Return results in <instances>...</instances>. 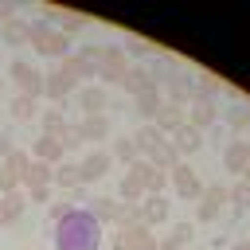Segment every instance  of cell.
<instances>
[{
    "instance_id": "cell-1",
    "label": "cell",
    "mask_w": 250,
    "mask_h": 250,
    "mask_svg": "<svg viewBox=\"0 0 250 250\" xmlns=\"http://www.w3.org/2000/svg\"><path fill=\"white\" fill-rule=\"evenodd\" d=\"M98 242H102V227L90 211L70 207V215L55 223V250H98Z\"/></svg>"
},
{
    "instance_id": "cell-2",
    "label": "cell",
    "mask_w": 250,
    "mask_h": 250,
    "mask_svg": "<svg viewBox=\"0 0 250 250\" xmlns=\"http://www.w3.org/2000/svg\"><path fill=\"white\" fill-rule=\"evenodd\" d=\"M133 145H137L141 160H148V164H152V168H160V172H172V168L180 164V156H176L172 141H168L164 133H156L152 125H141V129H137V137H133Z\"/></svg>"
},
{
    "instance_id": "cell-3",
    "label": "cell",
    "mask_w": 250,
    "mask_h": 250,
    "mask_svg": "<svg viewBox=\"0 0 250 250\" xmlns=\"http://www.w3.org/2000/svg\"><path fill=\"white\" fill-rule=\"evenodd\" d=\"M31 51H35L39 59H66V51H70V35H62L59 27L35 23V27H31Z\"/></svg>"
},
{
    "instance_id": "cell-4",
    "label": "cell",
    "mask_w": 250,
    "mask_h": 250,
    "mask_svg": "<svg viewBox=\"0 0 250 250\" xmlns=\"http://www.w3.org/2000/svg\"><path fill=\"white\" fill-rule=\"evenodd\" d=\"M78 90V78H74V70L66 66V62H59L55 70H47L43 74V98H51L55 105H66V98Z\"/></svg>"
},
{
    "instance_id": "cell-5",
    "label": "cell",
    "mask_w": 250,
    "mask_h": 250,
    "mask_svg": "<svg viewBox=\"0 0 250 250\" xmlns=\"http://www.w3.org/2000/svg\"><path fill=\"white\" fill-rule=\"evenodd\" d=\"M168 184L176 188V195L180 199H191V203H199V195H203V180H199V172L191 168V164H176L172 172H168Z\"/></svg>"
},
{
    "instance_id": "cell-6",
    "label": "cell",
    "mask_w": 250,
    "mask_h": 250,
    "mask_svg": "<svg viewBox=\"0 0 250 250\" xmlns=\"http://www.w3.org/2000/svg\"><path fill=\"white\" fill-rule=\"evenodd\" d=\"M113 250H156V234H152L145 223L117 227V234H113Z\"/></svg>"
},
{
    "instance_id": "cell-7",
    "label": "cell",
    "mask_w": 250,
    "mask_h": 250,
    "mask_svg": "<svg viewBox=\"0 0 250 250\" xmlns=\"http://www.w3.org/2000/svg\"><path fill=\"white\" fill-rule=\"evenodd\" d=\"M156 78H160V70H156V66L133 62V66H129V74L121 78V90H125V94H133V98H141V94H148V90H160V86H156Z\"/></svg>"
},
{
    "instance_id": "cell-8",
    "label": "cell",
    "mask_w": 250,
    "mask_h": 250,
    "mask_svg": "<svg viewBox=\"0 0 250 250\" xmlns=\"http://www.w3.org/2000/svg\"><path fill=\"white\" fill-rule=\"evenodd\" d=\"M223 207H227V184H203V195L195 203V219L199 223H215Z\"/></svg>"
},
{
    "instance_id": "cell-9",
    "label": "cell",
    "mask_w": 250,
    "mask_h": 250,
    "mask_svg": "<svg viewBox=\"0 0 250 250\" xmlns=\"http://www.w3.org/2000/svg\"><path fill=\"white\" fill-rule=\"evenodd\" d=\"M12 78H16V86H20L23 98H43V70H39L35 62L16 59V62H12Z\"/></svg>"
},
{
    "instance_id": "cell-10",
    "label": "cell",
    "mask_w": 250,
    "mask_h": 250,
    "mask_svg": "<svg viewBox=\"0 0 250 250\" xmlns=\"http://www.w3.org/2000/svg\"><path fill=\"white\" fill-rule=\"evenodd\" d=\"M129 55L121 51V47H102V66H98V78L102 82H121L125 74H129Z\"/></svg>"
},
{
    "instance_id": "cell-11",
    "label": "cell",
    "mask_w": 250,
    "mask_h": 250,
    "mask_svg": "<svg viewBox=\"0 0 250 250\" xmlns=\"http://www.w3.org/2000/svg\"><path fill=\"white\" fill-rule=\"evenodd\" d=\"M184 117H188V125H191V129H199V133H203V129H211V125L219 121V98H199V94H195Z\"/></svg>"
},
{
    "instance_id": "cell-12",
    "label": "cell",
    "mask_w": 250,
    "mask_h": 250,
    "mask_svg": "<svg viewBox=\"0 0 250 250\" xmlns=\"http://www.w3.org/2000/svg\"><path fill=\"white\" fill-rule=\"evenodd\" d=\"M109 164H113L109 148H90V152L78 160V176H82V188H86V184H94V180H102V176L109 172Z\"/></svg>"
},
{
    "instance_id": "cell-13",
    "label": "cell",
    "mask_w": 250,
    "mask_h": 250,
    "mask_svg": "<svg viewBox=\"0 0 250 250\" xmlns=\"http://www.w3.org/2000/svg\"><path fill=\"white\" fill-rule=\"evenodd\" d=\"M164 90H168V105H180V109H184V102L191 105V98H195V78L176 66V70L168 74V86H164Z\"/></svg>"
},
{
    "instance_id": "cell-14",
    "label": "cell",
    "mask_w": 250,
    "mask_h": 250,
    "mask_svg": "<svg viewBox=\"0 0 250 250\" xmlns=\"http://www.w3.org/2000/svg\"><path fill=\"white\" fill-rule=\"evenodd\" d=\"M137 215H141V223L152 230V227H160V223L172 219V203H168L164 195H145V199L137 203Z\"/></svg>"
},
{
    "instance_id": "cell-15",
    "label": "cell",
    "mask_w": 250,
    "mask_h": 250,
    "mask_svg": "<svg viewBox=\"0 0 250 250\" xmlns=\"http://www.w3.org/2000/svg\"><path fill=\"white\" fill-rule=\"evenodd\" d=\"M78 141L90 145V148H102V141H109V117L98 113V117H82L78 125Z\"/></svg>"
},
{
    "instance_id": "cell-16",
    "label": "cell",
    "mask_w": 250,
    "mask_h": 250,
    "mask_svg": "<svg viewBox=\"0 0 250 250\" xmlns=\"http://www.w3.org/2000/svg\"><path fill=\"white\" fill-rule=\"evenodd\" d=\"M133 172H137V180H141V188H145V195H164V188H168V172H160V168H152L148 160H137V164H129Z\"/></svg>"
},
{
    "instance_id": "cell-17",
    "label": "cell",
    "mask_w": 250,
    "mask_h": 250,
    "mask_svg": "<svg viewBox=\"0 0 250 250\" xmlns=\"http://www.w3.org/2000/svg\"><path fill=\"white\" fill-rule=\"evenodd\" d=\"M168 141H172L176 156H195V152L203 148V133H199V129H191L188 121H184V125H180V129H176V133H172Z\"/></svg>"
},
{
    "instance_id": "cell-18",
    "label": "cell",
    "mask_w": 250,
    "mask_h": 250,
    "mask_svg": "<svg viewBox=\"0 0 250 250\" xmlns=\"http://www.w3.org/2000/svg\"><path fill=\"white\" fill-rule=\"evenodd\" d=\"M246 164H250V141H246V137H234V141L223 148V168L234 172V176H242Z\"/></svg>"
},
{
    "instance_id": "cell-19",
    "label": "cell",
    "mask_w": 250,
    "mask_h": 250,
    "mask_svg": "<svg viewBox=\"0 0 250 250\" xmlns=\"http://www.w3.org/2000/svg\"><path fill=\"white\" fill-rule=\"evenodd\" d=\"M105 105H109V94H105L102 86H82V90H78V109H82V117H98V113H105Z\"/></svg>"
},
{
    "instance_id": "cell-20",
    "label": "cell",
    "mask_w": 250,
    "mask_h": 250,
    "mask_svg": "<svg viewBox=\"0 0 250 250\" xmlns=\"http://www.w3.org/2000/svg\"><path fill=\"white\" fill-rule=\"evenodd\" d=\"M0 43H8V47H23V43H31V23L20 20V16L4 20V23H0Z\"/></svg>"
},
{
    "instance_id": "cell-21",
    "label": "cell",
    "mask_w": 250,
    "mask_h": 250,
    "mask_svg": "<svg viewBox=\"0 0 250 250\" xmlns=\"http://www.w3.org/2000/svg\"><path fill=\"white\" fill-rule=\"evenodd\" d=\"M184 121H188V117H184V109H180V105H168V102H164V105H160V113H156V117H152L148 125H152L156 133L172 137V133H176V129H180Z\"/></svg>"
},
{
    "instance_id": "cell-22",
    "label": "cell",
    "mask_w": 250,
    "mask_h": 250,
    "mask_svg": "<svg viewBox=\"0 0 250 250\" xmlns=\"http://www.w3.org/2000/svg\"><path fill=\"white\" fill-rule=\"evenodd\" d=\"M62 156H66V148L55 141V137H35V145H31V160H43V164H62Z\"/></svg>"
},
{
    "instance_id": "cell-23",
    "label": "cell",
    "mask_w": 250,
    "mask_h": 250,
    "mask_svg": "<svg viewBox=\"0 0 250 250\" xmlns=\"http://www.w3.org/2000/svg\"><path fill=\"white\" fill-rule=\"evenodd\" d=\"M27 211V195L23 191H12V195H0V227H12L20 223V215Z\"/></svg>"
},
{
    "instance_id": "cell-24",
    "label": "cell",
    "mask_w": 250,
    "mask_h": 250,
    "mask_svg": "<svg viewBox=\"0 0 250 250\" xmlns=\"http://www.w3.org/2000/svg\"><path fill=\"white\" fill-rule=\"evenodd\" d=\"M117 195H121V203H129V207H137V203L145 199V188H141V180H137L133 168H125V176H121V184H117Z\"/></svg>"
},
{
    "instance_id": "cell-25",
    "label": "cell",
    "mask_w": 250,
    "mask_h": 250,
    "mask_svg": "<svg viewBox=\"0 0 250 250\" xmlns=\"http://www.w3.org/2000/svg\"><path fill=\"white\" fill-rule=\"evenodd\" d=\"M109 156H113V160H121L125 168L141 160V152H137V145H133V137H113V141H109Z\"/></svg>"
},
{
    "instance_id": "cell-26",
    "label": "cell",
    "mask_w": 250,
    "mask_h": 250,
    "mask_svg": "<svg viewBox=\"0 0 250 250\" xmlns=\"http://www.w3.org/2000/svg\"><path fill=\"white\" fill-rule=\"evenodd\" d=\"M86 211H90L98 223H121V215H125V207H121V203H113V199H94Z\"/></svg>"
},
{
    "instance_id": "cell-27",
    "label": "cell",
    "mask_w": 250,
    "mask_h": 250,
    "mask_svg": "<svg viewBox=\"0 0 250 250\" xmlns=\"http://www.w3.org/2000/svg\"><path fill=\"white\" fill-rule=\"evenodd\" d=\"M47 20H51V23H59V31H62V35H74V31L82 27V16H74V12H59V8H47Z\"/></svg>"
},
{
    "instance_id": "cell-28",
    "label": "cell",
    "mask_w": 250,
    "mask_h": 250,
    "mask_svg": "<svg viewBox=\"0 0 250 250\" xmlns=\"http://www.w3.org/2000/svg\"><path fill=\"white\" fill-rule=\"evenodd\" d=\"M160 105H164L160 90H148V94H141V98H137V113H141L145 121H152V117L160 113Z\"/></svg>"
},
{
    "instance_id": "cell-29",
    "label": "cell",
    "mask_w": 250,
    "mask_h": 250,
    "mask_svg": "<svg viewBox=\"0 0 250 250\" xmlns=\"http://www.w3.org/2000/svg\"><path fill=\"white\" fill-rule=\"evenodd\" d=\"M55 184H59V188H66V191H78V188H82L78 164H59V168H55Z\"/></svg>"
},
{
    "instance_id": "cell-30",
    "label": "cell",
    "mask_w": 250,
    "mask_h": 250,
    "mask_svg": "<svg viewBox=\"0 0 250 250\" xmlns=\"http://www.w3.org/2000/svg\"><path fill=\"white\" fill-rule=\"evenodd\" d=\"M227 207H234L238 215L250 211V184H230L227 188Z\"/></svg>"
},
{
    "instance_id": "cell-31",
    "label": "cell",
    "mask_w": 250,
    "mask_h": 250,
    "mask_svg": "<svg viewBox=\"0 0 250 250\" xmlns=\"http://www.w3.org/2000/svg\"><path fill=\"white\" fill-rule=\"evenodd\" d=\"M35 113H39L35 98H23V94H16V98H12V117H16V121H31Z\"/></svg>"
},
{
    "instance_id": "cell-32",
    "label": "cell",
    "mask_w": 250,
    "mask_h": 250,
    "mask_svg": "<svg viewBox=\"0 0 250 250\" xmlns=\"http://www.w3.org/2000/svg\"><path fill=\"white\" fill-rule=\"evenodd\" d=\"M223 86H227V82H223L219 74H199V82H195V94H199V98H215Z\"/></svg>"
},
{
    "instance_id": "cell-33",
    "label": "cell",
    "mask_w": 250,
    "mask_h": 250,
    "mask_svg": "<svg viewBox=\"0 0 250 250\" xmlns=\"http://www.w3.org/2000/svg\"><path fill=\"white\" fill-rule=\"evenodd\" d=\"M227 121H230V129H234V133H238V137H242V133H246V129H250V102H242V105H234V109H230V117H227Z\"/></svg>"
},
{
    "instance_id": "cell-34",
    "label": "cell",
    "mask_w": 250,
    "mask_h": 250,
    "mask_svg": "<svg viewBox=\"0 0 250 250\" xmlns=\"http://www.w3.org/2000/svg\"><path fill=\"white\" fill-rule=\"evenodd\" d=\"M12 191H20V172L0 164V195H12Z\"/></svg>"
},
{
    "instance_id": "cell-35",
    "label": "cell",
    "mask_w": 250,
    "mask_h": 250,
    "mask_svg": "<svg viewBox=\"0 0 250 250\" xmlns=\"http://www.w3.org/2000/svg\"><path fill=\"white\" fill-rule=\"evenodd\" d=\"M70 215V203H51V219L59 223V219H66Z\"/></svg>"
},
{
    "instance_id": "cell-36",
    "label": "cell",
    "mask_w": 250,
    "mask_h": 250,
    "mask_svg": "<svg viewBox=\"0 0 250 250\" xmlns=\"http://www.w3.org/2000/svg\"><path fill=\"white\" fill-rule=\"evenodd\" d=\"M12 152H16V145H12V137H8V133H0V156L8 160Z\"/></svg>"
},
{
    "instance_id": "cell-37",
    "label": "cell",
    "mask_w": 250,
    "mask_h": 250,
    "mask_svg": "<svg viewBox=\"0 0 250 250\" xmlns=\"http://www.w3.org/2000/svg\"><path fill=\"white\" fill-rule=\"evenodd\" d=\"M12 16H16V4H12V0H0V23L12 20Z\"/></svg>"
},
{
    "instance_id": "cell-38",
    "label": "cell",
    "mask_w": 250,
    "mask_h": 250,
    "mask_svg": "<svg viewBox=\"0 0 250 250\" xmlns=\"http://www.w3.org/2000/svg\"><path fill=\"white\" fill-rule=\"evenodd\" d=\"M230 250H250V242H246V238H238V242H234Z\"/></svg>"
},
{
    "instance_id": "cell-39",
    "label": "cell",
    "mask_w": 250,
    "mask_h": 250,
    "mask_svg": "<svg viewBox=\"0 0 250 250\" xmlns=\"http://www.w3.org/2000/svg\"><path fill=\"white\" fill-rule=\"evenodd\" d=\"M242 184H250V164H246V168H242Z\"/></svg>"
},
{
    "instance_id": "cell-40",
    "label": "cell",
    "mask_w": 250,
    "mask_h": 250,
    "mask_svg": "<svg viewBox=\"0 0 250 250\" xmlns=\"http://www.w3.org/2000/svg\"><path fill=\"white\" fill-rule=\"evenodd\" d=\"M246 242H250V238H246Z\"/></svg>"
}]
</instances>
